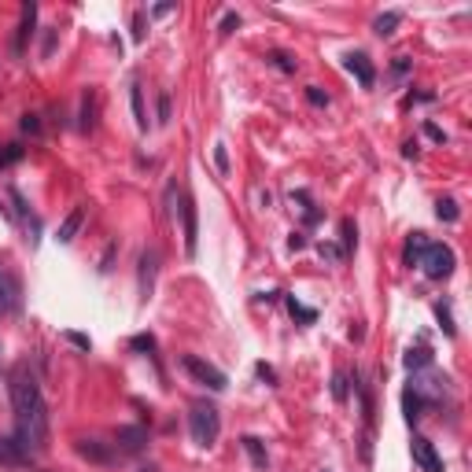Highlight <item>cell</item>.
Returning <instances> with one entry per match:
<instances>
[{
  "label": "cell",
  "mask_w": 472,
  "mask_h": 472,
  "mask_svg": "<svg viewBox=\"0 0 472 472\" xmlns=\"http://www.w3.org/2000/svg\"><path fill=\"white\" fill-rule=\"evenodd\" d=\"M8 392H11V406H15V443L26 454H41L48 447V406H44L34 369L26 362L11 369Z\"/></svg>",
  "instance_id": "1"
},
{
  "label": "cell",
  "mask_w": 472,
  "mask_h": 472,
  "mask_svg": "<svg viewBox=\"0 0 472 472\" xmlns=\"http://www.w3.org/2000/svg\"><path fill=\"white\" fill-rule=\"evenodd\" d=\"M188 435H192V443L196 447H214L218 443V435H222V413H218V406H210V402H196L192 406V413H188Z\"/></svg>",
  "instance_id": "2"
},
{
  "label": "cell",
  "mask_w": 472,
  "mask_h": 472,
  "mask_svg": "<svg viewBox=\"0 0 472 472\" xmlns=\"http://www.w3.org/2000/svg\"><path fill=\"white\" fill-rule=\"evenodd\" d=\"M454 262H458V258H454V251L447 248V243H425V251H420V258H417V266L425 270L432 281H447V277L454 273Z\"/></svg>",
  "instance_id": "3"
},
{
  "label": "cell",
  "mask_w": 472,
  "mask_h": 472,
  "mask_svg": "<svg viewBox=\"0 0 472 472\" xmlns=\"http://www.w3.org/2000/svg\"><path fill=\"white\" fill-rule=\"evenodd\" d=\"M181 369H185L196 384L210 387V392H225V373H222V369H214L210 362H203L200 354H181Z\"/></svg>",
  "instance_id": "4"
},
{
  "label": "cell",
  "mask_w": 472,
  "mask_h": 472,
  "mask_svg": "<svg viewBox=\"0 0 472 472\" xmlns=\"http://www.w3.org/2000/svg\"><path fill=\"white\" fill-rule=\"evenodd\" d=\"M410 450H413V461H417V468H420V472H443V458L435 454V447L428 443L425 435H413Z\"/></svg>",
  "instance_id": "5"
},
{
  "label": "cell",
  "mask_w": 472,
  "mask_h": 472,
  "mask_svg": "<svg viewBox=\"0 0 472 472\" xmlns=\"http://www.w3.org/2000/svg\"><path fill=\"white\" fill-rule=\"evenodd\" d=\"M181 222H185V255H196V240H200V225H196V203L185 192L181 200Z\"/></svg>",
  "instance_id": "6"
},
{
  "label": "cell",
  "mask_w": 472,
  "mask_h": 472,
  "mask_svg": "<svg viewBox=\"0 0 472 472\" xmlns=\"http://www.w3.org/2000/svg\"><path fill=\"white\" fill-rule=\"evenodd\" d=\"M144 443H148V432H144L140 425H126V428L115 432V447H119L122 454H140Z\"/></svg>",
  "instance_id": "7"
},
{
  "label": "cell",
  "mask_w": 472,
  "mask_h": 472,
  "mask_svg": "<svg viewBox=\"0 0 472 472\" xmlns=\"http://www.w3.org/2000/svg\"><path fill=\"white\" fill-rule=\"evenodd\" d=\"M344 67L358 78V85H362V89H373V81H377V71H373V63H369L365 52H351V56L344 59Z\"/></svg>",
  "instance_id": "8"
},
{
  "label": "cell",
  "mask_w": 472,
  "mask_h": 472,
  "mask_svg": "<svg viewBox=\"0 0 472 472\" xmlns=\"http://www.w3.org/2000/svg\"><path fill=\"white\" fill-rule=\"evenodd\" d=\"M78 454H81V458H89V461H96V465L115 461V447L100 443V439H78Z\"/></svg>",
  "instance_id": "9"
},
{
  "label": "cell",
  "mask_w": 472,
  "mask_h": 472,
  "mask_svg": "<svg viewBox=\"0 0 472 472\" xmlns=\"http://www.w3.org/2000/svg\"><path fill=\"white\" fill-rule=\"evenodd\" d=\"M155 262H159V255H155V251H144V255H140V299H152Z\"/></svg>",
  "instance_id": "10"
},
{
  "label": "cell",
  "mask_w": 472,
  "mask_h": 472,
  "mask_svg": "<svg viewBox=\"0 0 472 472\" xmlns=\"http://www.w3.org/2000/svg\"><path fill=\"white\" fill-rule=\"evenodd\" d=\"M81 222H85V207H74L67 218H63V225H59V233H56V240L59 243H71L74 236H78V229H81Z\"/></svg>",
  "instance_id": "11"
},
{
  "label": "cell",
  "mask_w": 472,
  "mask_h": 472,
  "mask_svg": "<svg viewBox=\"0 0 472 472\" xmlns=\"http://www.w3.org/2000/svg\"><path fill=\"white\" fill-rule=\"evenodd\" d=\"M34 19H37V4H23V23H19V34H15V52L26 48V37L34 34Z\"/></svg>",
  "instance_id": "12"
},
{
  "label": "cell",
  "mask_w": 472,
  "mask_h": 472,
  "mask_svg": "<svg viewBox=\"0 0 472 472\" xmlns=\"http://www.w3.org/2000/svg\"><path fill=\"white\" fill-rule=\"evenodd\" d=\"M0 310H19V284L8 273H0Z\"/></svg>",
  "instance_id": "13"
},
{
  "label": "cell",
  "mask_w": 472,
  "mask_h": 472,
  "mask_svg": "<svg viewBox=\"0 0 472 472\" xmlns=\"http://www.w3.org/2000/svg\"><path fill=\"white\" fill-rule=\"evenodd\" d=\"M0 461H4V465H26L30 461V454L19 447V443H15V439H0Z\"/></svg>",
  "instance_id": "14"
},
{
  "label": "cell",
  "mask_w": 472,
  "mask_h": 472,
  "mask_svg": "<svg viewBox=\"0 0 472 472\" xmlns=\"http://www.w3.org/2000/svg\"><path fill=\"white\" fill-rule=\"evenodd\" d=\"M428 365H432V347L428 344H417V347L406 351V369H410V373H420Z\"/></svg>",
  "instance_id": "15"
},
{
  "label": "cell",
  "mask_w": 472,
  "mask_h": 472,
  "mask_svg": "<svg viewBox=\"0 0 472 472\" xmlns=\"http://www.w3.org/2000/svg\"><path fill=\"white\" fill-rule=\"evenodd\" d=\"M96 104H100V96H96L92 89H89L85 96H81V122H78V126L85 129V133L96 126Z\"/></svg>",
  "instance_id": "16"
},
{
  "label": "cell",
  "mask_w": 472,
  "mask_h": 472,
  "mask_svg": "<svg viewBox=\"0 0 472 472\" xmlns=\"http://www.w3.org/2000/svg\"><path fill=\"white\" fill-rule=\"evenodd\" d=\"M399 23H402V11H384V15H377V23H373V34H377V37H392Z\"/></svg>",
  "instance_id": "17"
},
{
  "label": "cell",
  "mask_w": 472,
  "mask_h": 472,
  "mask_svg": "<svg viewBox=\"0 0 472 472\" xmlns=\"http://www.w3.org/2000/svg\"><path fill=\"white\" fill-rule=\"evenodd\" d=\"M240 443H243V450L251 454L255 468H266V465H270V454H266V447H262V439H255V435H243Z\"/></svg>",
  "instance_id": "18"
},
{
  "label": "cell",
  "mask_w": 472,
  "mask_h": 472,
  "mask_svg": "<svg viewBox=\"0 0 472 472\" xmlns=\"http://www.w3.org/2000/svg\"><path fill=\"white\" fill-rule=\"evenodd\" d=\"M425 243H428L425 233H410V240H406V266H417V258H420V251H425Z\"/></svg>",
  "instance_id": "19"
},
{
  "label": "cell",
  "mask_w": 472,
  "mask_h": 472,
  "mask_svg": "<svg viewBox=\"0 0 472 472\" xmlns=\"http://www.w3.org/2000/svg\"><path fill=\"white\" fill-rule=\"evenodd\" d=\"M129 104H133L137 129H148V115H144V96H140V85H137V81H133V89H129Z\"/></svg>",
  "instance_id": "20"
},
{
  "label": "cell",
  "mask_w": 472,
  "mask_h": 472,
  "mask_svg": "<svg viewBox=\"0 0 472 472\" xmlns=\"http://www.w3.org/2000/svg\"><path fill=\"white\" fill-rule=\"evenodd\" d=\"M402 410H406V420H420V410H425V402H420L413 392H402Z\"/></svg>",
  "instance_id": "21"
},
{
  "label": "cell",
  "mask_w": 472,
  "mask_h": 472,
  "mask_svg": "<svg viewBox=\"0 0 472 472\" xmlns=\"http://www.w3.org/2000/svg\"><path fill=\"white\" fill-rule=\"evenodd\" d=\"M288 310H291V317H299V321H306V325H314V321H317V310H310V306H303L296 296L288 299Z\"/></svg>",
  "instance_id": "22"
},
{
  "label": "cell",
  "mask_w": 472,
  "mask_h": 472,
  "mask_svg": "<svg viewBox=\"0 0 472 472\" xmlns=\"http://www.w3.org/2000/svg\"><path fill=\"white\" fill-rule=\"evenodd\" d=\"M270 63H273L277 71H284V74H296V71H299V63L291 59L288 52H270Z\"/></svg>",
  "instance_id": "23"
},
{
  "label": "cell",
  "mask_w": 472,
  "mask_h": 472,
  "mask_svg": "<svg viewBox=\"0 0 472 472\" xmlns=\"http://www.w3.org/2000/svg\"><path fill=\"white\" fill-rule=\"evenodd\" d=\"M435 214L443 218V222H458L461 210H458V203H454V200H439V203H435Z\"/></svg>",
  "instance_id": "24"
},
{
  "label": "cell",
  "mask_w": 472,
  "mask_h": 472,
  "mask_svg": "<svg viewBox=\"0 0 472 472\" xmlns=\"http://www.w3.org/2000/svg\"><path fill=\"white\" fill-rule=\"evenodd\" d=\"M435 317H439V325H443L447 336L458 332V329H454V317H450V306H447V303H435Z\"/></svg>",
  "instance_id": "25"
},
{
  "label": "cell",
  "mask_w": 472,
  "mask_h": 472,
  "mask_svg": "<svg viewBox=\"0 0 472 472\" xmlns=\"http://www.w3.org/2000/svg\"><path fill=\"white\" fill-rule=\"evenodd\" d=\"M354 243H358V229H354V222L347 218V222H344V248H339V251H344V258L354 251Z\"/></svg>",
  "instance_id": "26"
},
{
  "label": "cell",
  "mask_w": 472,
  "mask_h": 472,
  "mask_svg": "<svg viewBox=\"0 0 472 472\" xmlns=\"http://www.w3.org/2000/svg\"><path fill=\"white\" fill-rule=\"evenodd\" d=\"M332 399L347 402V373H336V377H332Z\"/></svg>",
  "instance_id": "27"
},
{
  "label": "cell",
  "mask_w": 472,
  "mask_h": 472,
  "mask_svg": "<svg viewBox=\"0 0 472 472\" xmlns=\"http://www.w3.org/2000/svg\"><path fill=\"white\" fill-rule=\"evenodd\" d=\"M233 30H240V15H236V11H229V15H225V19H222V26H218V34H222V37H229V34H233Z\"/></svg>",
  "instance_id": "28"
},
{
  "label": "cell",
  "mask_w": 472,
  "mask_h": 472,
  "mask_svg": "<svg viewBox=\"0 0 472 472\" xmlns=\"http://www.w3.org/2000/svg\"><path fill=\"white\" fill-rule=\"evenodd\" d=\"M214 162H218L222 174H229V148H225V144H214Z\"/></svg>",
  "instance_id": "29"
},
{
  "label": "cell",
  "mask_w": 472,
  "mask_h": 472,
  "mask_svg": "<svg viewBox=\"0 0 472 472\" xmlns=\"http://www.w3.org/2000/svg\"><path fill=\"white\" fill-rule=\"evenodd\" d=\"M170 122V92H159V126Z\"/></svg>",
  "instance_id": "30"
},
{
  "label": "cell",
  "mask_w": 472,
  "mask_h": 472,
  "mask_svg": "<svg viewBox=\"0 0 472 472\" xmlns=\"http://www.w3.org/2000/svg\"><path fill=\"white\" fill-rule=\"evenodd\" d=\"M306 100H310L314 107H325V104H329V92H321L317 85H310V89H306Z\"/></svg>",
  "instance_id": "31"
},
{
  "label": "cell",
  "mask_w": 472,
  "mask_h": 472,
  "mask_svg": "<svg viewBox=\"0 0 472 472\" xmlns=\"http://www.w3.org/2000/svg\"><path fill=\"white\" fill-rule=\"evenodd\" d=\"M321 255H325V258H332V262H339V258H344V251H339L336 243H321Z\"/></svg>",
  "instance_id": "32"
},
{
  "label": "cell",
  "mask_w": 472,
  "mask_h": 472,
  "mask_svg": "<svg viewBox=\"0 0 472 472\" xmlns=\"http://www.w3.org/2000/svg\"><path fill=\"white\" fill-rule=\"evenodd\" d=\"M23 129H26V133H41V122H37V115H23Z\"/></svg>",
  "instance_id": "33"
},
{
  "label": "cell",
  "mask_w": 472,
  "mask_h": 472,
  "mask_svg": "<svg viewBox=\"0 0 472 472\" xmlns=\"http://www.w3.org/2000/svg\"><path fill=\"white\" fill-rule=\"evenodd\" d=\"M152 347H155L152 336H137V339H133V351H152Z\"/></svg>",
  "instance_id": "34"
},
{
  "label": "cell",
  "mask_w": 472,
  "mask_h": 472,
  "mask_svg": "<svg viewBox=\"0 0 472 472\" xmlns=\"http://www.w3.org/2000/svg\"><path fill=\"white\" fill-rule=\"evenodd\" d=\"M67 339H71V344H78L81 351H89L92 344H89V336H81V332H67Z\"/></svg>",
  "instance_id": "35"
},
{
  "label": "cell",
  "mask_w": 472,
  "mask_h": 472,
  "mask_svg": "<svg viewBox=\"0 0 472 472\" xmlns=\"http://www.w3.org/2000/svg\"><path fill=\"white\" fill-rule=\"evenodd\" d=\"M258 377H262L266 384H277V373H273V369H270L266 362H258Z\"/></svg>",
  "instance_id": "36"
},
{
  "label": "cell",
  "mask_w": 472,
  "mask_h": 472,
  "mask_svg": "<svg viewBox=\"0 0 472 472\" xmlns=\"http://www.w3.org/2000/svg\"><path fill=\"white\" fill-rule=\"evenodd\" d=\"M392 71H395V74L402 78L406 71H410V59H406V56H395V63H392Z\"/></svg>",
  "instance_id": "37"
},
{
  "label": "cell",
  "mask_w": 472,
  "mask_h": 472,
  "mask_svg": "<svg viewBox=\"0 0 472 472\" xmlns=\"http://www.w3.org/2000/svg\"><path fill=\"white\" fill-rule=\"evenodd\" d=\"M133 41H144V15L133 19Z\"/></svg>",
  "instance_id": "38"
},
{
  "label": "cell",
  "mask_w": 472,
  "mask_h": 472,
  "mask_svg": "<svg viewBox=\"0 0 472 472\" xmlns=\"http://www.w3.org/2000/svg\"><path fill=\"white\" fill-rule=\"evenodd\" d=\"M425 133H428L432 140H447V137H443V129H439V126H432V122L425 126Z\"/></svg>",
  "instance_id": "39"
},
{
  "label": "cell",
  "mask_w": 472,
  "mask_h": 472,
  "mask_svg": "<svg viewBox=\"0 0 472 472\" xmlns=\"http://www.w3.org/2000/svg\"><path fill=\"white\" fill-rule=\"evenodd\" d=\"M321 472H329V468H321Z\"/></svg>",
  "instance_id": "40"
}]
</instances>
